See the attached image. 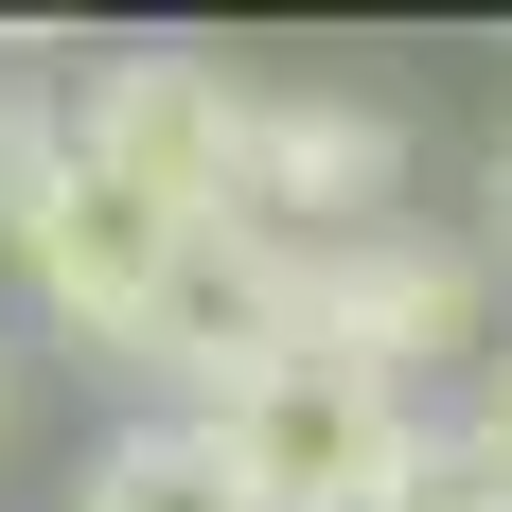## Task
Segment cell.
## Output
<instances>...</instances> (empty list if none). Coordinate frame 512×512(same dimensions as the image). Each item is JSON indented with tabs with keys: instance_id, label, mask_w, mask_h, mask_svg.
<instances>
[{
	"instance_id": "4",
	"label": "cell",
	"mask_w": 512,
	"mask_h": 512,
	"mask_svg": "<svg viewBox=\"0 0 512 512\" xmlns=\"http://www.w3.org/2000/svg\"><path fill=\"white\" fill-rule=\"evenodd\" d=\"M177 248H195V230H177L159 195H124V177H89V159L18 212V283H36V318H53V336H89V354H142Z\"/></svg>"
},
{
	"instance_id": "9",
	"label": "cell",
	"mask_w": 512,
	"mask_h": 512,
	"mask_svg": "<svg viewBox=\"0 0 512 512\" xmlns=\"http://www.w3.org/2000/svg\"><path fill=\"white\" fill-rule=\"evenodd\" d=\"M407 512H512V477L477 460V442H424V477H407Z\"/></svg>"
},
{
	"instance_id": "7",
	"label": "cell",
	"mask_w": 512,
	"mask_h": 512,
	"mask_svg": "<svg viewBox=\"0 0 512 512\" xmlns=\"http://www.w3.org/2000/svg\"><path fill=\"white\" fill-rule=\"evenodd\" d=\"M71 512H248V477H230V442H212L195 407H159V424H124V442L71 477Z\"/></svg>"
},
{
	"instance_id": "1",
	"label": "cell",
	"mask_w": 512,
	"mask_h": 512,
	"mask_svg": "<svg viewBox=\"0 0 512 512\" xmlns=\"http://www.w3.org/2000/svg\"><path fill=\"white\" fill-rule=\"evenodd\" d=\"M212 442H230V477H248V512H407L424 477V424L407 389H371L354 354H265L230 407H195Z\"/></svg>"
},
{
	"instance_id": "8",
	"label": "cell",
	"mask_w": 512,
	"mask_h": 512,
	"mask_svg": "<svg viewBox=\"0 0 512 512\" xmlns=\"http://www.w3.org/2000/svg\"><path fill=\"white\" fill-rule=\"evenodd\" d=\"M71 177V106H36V89H0V248H18V212Z\"/></svg>"
},
{
	"instance_id": "5",
	"label": "cell",
	"mask_w": 512,
	"mask_h": 512,
	"mask_svg": "<svg viewBox=\"0 0 512 512\" xmlns=\"http://www.w3.org/2000/svg\"><path fill=\"white\" fill-rule=\"evenodd\" d=\"M389 177H407V124L389 106L248 89V195H230V230H265V248H354V230H389Z\"/></svg>"
},
{
	"instance_id": "11",
	"label": "cell",
	"mask_w": 512,
	"mask_h": 512,
	"mask_svg": "<svg viewBox=\"0 0 512 512\" xmlns=\"http://www.w3.org/2000/svg\"><path fill=\"white\" fill-rule=\"evenodd\" d=\"M495 248H512V159H495Z\"/></svg>"
},
{
	"instance_id": "6",
	"label": "cell",
	"mask_w": 512,
	"mask_h": 512,
	"mask_svg": "<svg viewBox=\"0 0 512 512\" xmlns=\"http://www.w3.org/2000/svg\"><path fill=\"white\" fill-rule=\"evenodd\" d=\"M265 354H301V248H265V230H195L177 283L142 318V371H177L195 407H230Z\"/></svg>"
},
{
	"instance_id": "2",
	"label": "cell",
	"mask_w": 512,
	"mask_h": 512,
	"mask_svg": "<svg viewBox=\"0 0 512 512\" xmlns=\"http://www.w3.org/2000/svg\"><path fill=\"white\" fill-rule=\"evenodd\" d=\"M71 159L124 177V195H159L177 230H230V195H248V89L212 53H106L71 89Z\"/></svg>"
},
{
	"instance_id": "3",
	"label": "cell",
	"mask_w": 512,
	"mask_h": 512,
	"mask_svg": "<svg viewBox=\"0 0 512 512\" xmlns=\"http://www.w3.org/2000/svg\"><path fill=\"white\" fill-rule=\"evenodd\" d=\"M477 301H495V265L442 248V230H354V248H301V354H354L371 389H407V371L477 354Z\"/></svg>"
},
{
	"instance_id": "10",
	"label": "cell",
	"mask_w": 512,
	"mask_h": 512,
	"mask_svg": "<svg viewBox=\"0 0 512 512\" xmlns=\"http://www.w3.org/2000/svg\"><path fill=\"white\" fill-rule=\"evenodd\" d=\"M460 442H477V460L512 477V354H477V424H460Z\"/></svg>"
}]
</instances>
